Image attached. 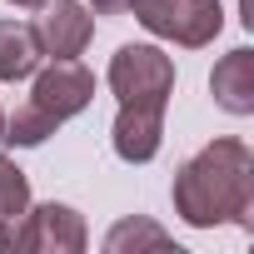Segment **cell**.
<instances>
[{"label": "cell", "instance_id": "obj_1", "mask_svg": "<svg viewBox=\"0 0 254 254\" xmlns=\"http://www.w3.org/2000/svg\"><path fill=\"white\" fill-rule=\"evenodd\" d=\"M175 214L194 229L239 224L254 229V155L244 140H214L175 175Z\"/></svg>", "mask_w": 254, "mask_h": 254}, {"label": "cell", "instance_id": "obj_2", "mask_svg": "<svg viewBox=\"0 0 254 254\" xmlns=\"http://www.w3.org/2000/svg\"><path fill=\"white\" fill-rule=\"evenodd\" d=\"M95 100V75L80 65V60H55L50 70L35 75V90L30 100L15 110V120H5V135L10 145H45L70 115H80L85 105Z\"/></svg>", "mask_w": 254, "mask_h": 254}, {"label": "cell", "instance_id": "obj_3", "mask_svg": "<svg viewBox=\"0 0 254 254\" xmlns=\"http://www.w3.org/2000/svg\"><path fill=\"white\" fill-rule=\"evenodd\" d=\"M110 90L120 95V105L165 110L175 95V60L155 45H120L110 60Z\"/></svg>", "mask_w": 254, "mask_h": 254}, {"label": "cell", "instance_id": "obj_4", "mask_svg": "<svg viewBox=\"0 0 254 254\" xmlns=\"http://www.w3.org/2000/svg\"><path fill=\"white\" fill-rule=\"evenodd\" d=\"M130 15L160 35V40H175L185 50H199L209 45L219 30H224V10H219V0H135Z\"/></svg>", "mask_w": 254, "mask_h": 254}, {"label": "cell", "instance_id": "obj_5", "mask_svg": "<svg viewBox=\"0 0 254 254\" xmlns=\"http://www.w3.org/2000/svg\"><path fill=\"white\" fill-rule=\"evenodd\" d=\"M40 15H35V40H40V55H50V60H75L85 45H90V35H95V20H90V10L80 5V0H40L35 5Z\"/></svg>", "mask_w": 254, "mask_h": 254}, {"label": "cell", "instance_id": "obj_6", "mask_svg": "<svg viewBox=\"0 0 254 254\" xmlns=\"http://www.w3.org/2000/svg\"><path fill=\"white\" fill-rule=\"evenodd\" d=\"M25 249H40V254H80L85 249V219L70 209V204H40V209H25L20 219V254Z\"/></svg>", "mask_w": 254, "mask_h": 254}, {"label": "cell", "instance_id": "obj_7", "mask_svg": "<svg viewBox=\"0 0 254 254\" xmlns=\"http://www.w3.org/2000/svg\"><path fill=\"white\" fill-rule=\"evenodd\" d=\"M160 140H165V110H150V105H120L115 115V155L125 165H145L160 155Z\"/></svg>", "mask_w": 254, "mask_h": 254}, {"label": "cell", "instance_id": "obj_8", "mask_svg": "<svg viewBox=\"0 0 254 254\" xmlns=\"http://www.w3.org/2000/svg\"><path fill=\"white\" fill-rule=\"evenodd\" d=\"M209 90H214V105L229 110V115H254V50H229L214 75H209Z\"/></svg>", "mask_w": 254, "mask_h": 254}, {"label": "cell", "instance_id": "obj_9", "mask_svg": "<svg viewBox=\"0 0 254 254\" xmlns=\"http://www.w3.org/2000/svg\"><path fill=\"white\" fill-rule=\"evenodd\" d=\"M40 65V40L20 20H0V80H25Z\"/></svg>", "mask_w": 254, "mask_h": 254}, {"label": "cell", "instance_id": "obj_10", "mask_svg": "<svg viewBox=\"0 0 254 254\" xmlns=\"http://www.w3.org/2000/svg\"><path fill=\"white\" fill-rule=\"evenodd\" d=\"M105 249L110 254H130V249H175V239L150 224V219H120L110 234H105Z\"/></svg>", "mask_w": 254, "mask_h": 254}, {"label": "cell", "instance_id": "obj_11", "mask_svg": "<svg viewBox=\"0 0 254 254\" xmlns=\"http://www.w3.org/2000/svg\"><path fill=\"white\" fill-rule=\"evenodd\" d=\"M30 209V185H25V170L15 160L0 155V224H10Z\"/></svg>", "mask_w": 254, "mask_h": 254}, {"label": "cell", "instance_id": "obj_12", "mask_svg": "<svg viewBox=\"0 0 254 254\" xmlns=\"http://www.w3.org/2000/svg\"><path fill=\"white\" fill-rule=\"evenodd\" d=\"M90 5H95V15H130L135 0H90Z\"/></svg>", "mask_w": 254, "mask_h": 254}, {"label": "cell", "instance_id": "obj_13", "mask_svg": "<svg viewBox=\"0 0 254 254\" xmlns=\"http://www.w3.org/2000/svg\"><path fill=\"white\" fill-rule=\"evenodd\" d=\"M10 5H25V10H35V5H40V0H10Z\"/></svg>", "mask_w": 254, "mask_h": 254}, {"label": "cell", "instance_id": "obj_14", "mask_svg": "<svg viewBox=\"0 0 254 254\" xmlns=\"http://www.w3.org/2000/svg\"><path fill=\"white\" fill-rule=\"evenodd\" d=\"M0 135H5V115H0Z\"/></svg>", "mask_w": 254, "mask_h": 254}]
</instances>
